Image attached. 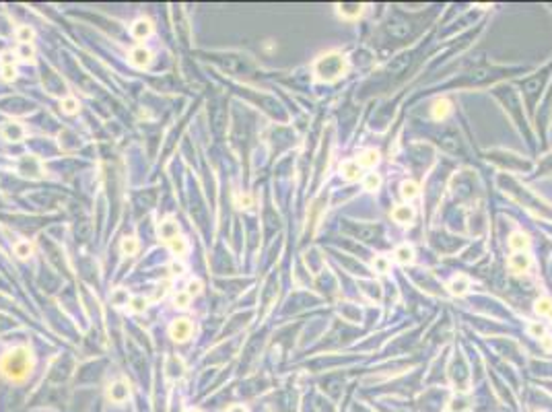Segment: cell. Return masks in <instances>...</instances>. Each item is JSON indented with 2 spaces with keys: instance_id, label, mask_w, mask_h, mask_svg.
<instances>
[{
  "instance_id": "obj_27",
  "label": "cell",
  "mask_w": 552,
  "mask_h": 412,
  "mask_svg": "<svg viewBox=\"0 0 552 412\" xmlns=\"http://www.w3.org/2000/svg\"><path fill=\"white\" fill-rule=\"evenodd\" d=\"M550 309H552V301L548 299V297H542V299H538V301L534 303V311H536L538 315H548Z\"/></svg>"
},
{
  "instance_id": "obj_19",
  "label": "cell",
  "mask_w": 552,
  "mask_h": 412,
  "mask_svg": "<svg viewBox=\"0 0 552 412\" xmlns=\"http://www.w3.org/2000/svg\"><path fill=\"white\" fill-rule=\"evenodd\" d=\"M359 163L361 167H375L379 163V153L375 151V148H369V151H365L361 157H359Z\"/></svg>"
},
{
  "instance_id": "obj_35",
  "label": "cell",
  "mask_w": 552,
  "mask_h": 412,
  "mask_svg": "<svg viewBox=\"0 0 552 412\" xmlns=\"http://www.w3.org/2000/svg\"><path fill=\"white\" fill-rule=\"evenodd\" d=\"M0 72H2L4 81H15V78H17V68L15 66H2V70H0Z\"/></svg>"
},
{
  "instance_id": "obj_29",
  "label": "cell",
  "mask_w": 552,
  "mask_h": 412,
  "mask_svg": "<svg viewBox=\"0 0 552 412\" xmlns=\"http://www.w3.org/2000/svg\"><path fill=\"white\" fill-rule=\"evenodd\" d=\"M33 35H35V33H33V29H31L29 25H21V27L17 29V39H19L21 43H31V41H33Z\"/></svg>"
},
{
  "instance_id": "obj_7",
  "label": "cell",
  "mask_w": 552,
  "mask_h": 412,
  "mask_svg": "<svg viewBox=\"0 0 552 412\" xmlns=\"http://www.w3.org/2000/svg\"><path fill=\"white\" fill-rule=\"evenodd\" d=\"M25 128H23V124H19V122H6L4 126H2V136L6 140H10V142H19V140H23L25 138Z\"/></svg>"
},
{
  "instance_id": "obj_23",
  "label": "cell",
  "mask_w": 552,
  "mask_h": 412,
  "mask_svg": "<svg viewBox=\"0 0 552 412\" xmlns=\"http://www.w3.org/2000/svg\"><path fill=\"white\" fill-rule=\"evenodd\" d=\"M17 56L23 62H33L35 60V48H33V43H19Z\"/></svg>"
},
{
  "instance_id": "obj_16",
  "label": "cell",
  "mask_w": 552,
  "mask_h": 412,
  "mask_svg": "<svg viewBox=\"0 0 552 412\" xmlns=\"http://www.w3.org/2000/svg\"><path fill=\"white\" fill-rule=\"evenodd\" d=\"M120 249H122V254L124 256H136L138 254V249H140V243H138V239L136 237H124L122 239V245H120Z\"/></svg>"
},
{
  "instance_id": "obj_2",
  "label": "cell",
  "mask_w": 552,
  "mask_h": 412,
  "mask_svg": "<svg viewBox=\"0 0 552 412\" xmlns=\"http://www.w3.org/2000/svg\"><path fill=\"white\" fill-rule=\"evenodd\" d=\"M344 70H346V60H344L342 54L336 52L321 56L313 64V72L321 81H336L340 74H344Z\"/></svg>"
},
{
  "instance_id": "obj_13",
  "label": "cell",
  "mask_w": 552,
  "mask_h": 412,
  "mask_svg": "<svg viewBox=\"0 0 552 412\" xmlns=\"http://www.w3.org/2000/svg\"><path fill=\"white\" fill-rule=\"evenodd\" d=\"M451 113V103L447 99H437L433 105V118L435 120H445Z\"/></svg>"
},
{
  "instance_id": "obj_41",
  "label": "cell",
  "mask_w": 552,
  "mask_h": 412,
  "mask_svg": "<svg viewBox=\"0 0 552 412\" xmlns=\"http://www.w3.org/2000/svg\"><path fill=\"white\" fill-rule=\"evenodd\" d=\"M548 315H550V319H552V309H550V313H548Z\"/></svg>"
},
{
  "instance_id": "obj_30",
  "label": "cell",
  "mask_w": 552,
  "mask_h": 412,
  "mask_svg": "<svg viewBox=\"0 0 552 412\" xmlns=\"http://www.w3.org/2000/svg\"><path fill=\"white\" fill-rule=\"evenodd\" d=\"M202 287H204L202 280H198V278H190V280H188V284H186V293H188V295L192 297V299H194V297H198V295L202 293Z\"/></svg>"
},
{
  "instance_id": "obj_6",
  "label": "cell",
  "mask_w": 552,
  "mask_h": 412,
  "mask_svg": "<svg viewBox=\"0 0 552 412\" xmlns=\"http://www.w3.org/2000/svg\"><path fill=\"white\" fill-rule=\"evenodd\" d=\"M130 33H132L134 39L142 41V39H146V37L153 33V23L148 21V19H136V21L132 23V27H130Z\"/></svg>"
},
{
  "instance_id": "obj_40",
  "label": "cell",
  "mask_w": 552,
  "mask_h": 412,
  "mask_svg": "<svg viewBox=\"0 0 552 412\" xmlns=\"http://www.w3.org/2000/svg\"><path fill=\"white\" fill-rule=\"evenodd\" d=\"M186 412H202V410H200V408H188Z\"/></svg>"
},
{
  "instance_id": "obj_34",
  "label": "cell",
  "mask_w": 552,
  "mask_h": 412,
  "mask_svg": "<svg viewBox=\"0 0 552 412\" xmlns=\"http://www.w3.org/2000/svg\"><path fill=\"white\" fill-rule=\"evenodd\" d=\"M373 268H375V270H379V272H387V268H389L387 258H383V256L375 258V260H373Z\"/></svg>"
},
{
  "instance_id": "obj_17",
  "label": "cell",
  "mask_w": 552,
  "mask_h": 412,
  "mask_svg": "<svg viewBox=\"0 0 552 412\" xmlns=\"http://www.w3.org/2000/svg\"><path fill=\"white\" fill-rule=\"evenodd\" d=\"M392 216H394V221H396V223L406 225V223H410V221H412L414 212H412L410 206H396V208L392 210Z\"/></svg>"
},
{
  "instance_id": "obj_38",
  "label": "cell",
  "mask_w": 552,
  "mask_h": 412,
  "mask_svg": "<svg viewBox=\"0 0 552 412\" xmlns=\"http://www.w3.org/2000/svg\"><path fill=\"white\" fill-rule=\"evenodd\" d=\"M540 342H542V348H544V350H552V336H546V334H544L542 338H540Z\"/></svg>"
},
{
  "instance_id": "obj_37",
  "label": "cell",
  "mask_w": 552,
  "mask_h": 412,
  "mask_svg": "<svg viewBox=\"0 0 552 412\" xmlns=\"http://www.w3.org/2000/svg\"><path fill=\"white\" fill-rule=\"evenodd\" d=\"M530 334L536 336V338H542L544 336V326L542 324H532L530 326Z\"/></svg>"
},
{
  "instance_id": "obj_3",
  "label": "cell",
  "mask_w": 552,
  "mask_h": 412,
  "mask_svg": "<svg viewBox=\"0 0 552 412\" xmlns=\"http://www.w3.org/2000/svg\"><path fill=\"white\" fill-rule=\"evenodd\" d=\"M192 332H194V324L188 317H177L175 322L169 326V336L175 342H186L192 336Z\"/></svg>"
},
{
  "instance_id": "obj_25",
  "label": "cell",
  "mask_w": 552,
  "mask_h": 412,
  "mask_svg": "<svg viewBox=\"0 0 552 412\" xmlns=\"http://www.w3.org/2000/svg\"><path fill=\"white\" fill-rule=\"evenodd\" d=\"M60 107H62V111L64 113H68V116H76L78 113V109H80V105H78V101L74 99V97H64L62 101H60Z\"/></svg>"
},
{
  "instance_id": "obj_12",
  "label": "cell",
  "mask_w": 552,
  "mask_h": 412,
  "mask_svg": "<svg viewBox=\"0 0 552 412\" xmlns=\"http://www.w3.org/2000/svg\"><path fill=\"white\" fill-rule=\"evenodd\" d=\"M340 173L346 177L348 181H354V179H359V173H361V165L356 163V161H344L342 165H340Z\"/></svg>"
},
{
  "instance_id": "obj_22",
  "label": "cell",
  "mask_w": 552,
  "mask_h": 412,
  "mask_svg": "<svg viewBox=\"0 0 552 412\" xmlns=\"http://www.w3.org/2000/svg\"><path fill=\"white\" fill-rule=\"evenodd\" d=\"M400 194H402V198H406V200L416 198L418 196V184L416 181H402Z\"/></svg>"
},
{
  "instance_id": "obj_14",
  "label": "cell",
  "mask_w": 552,
  "mask_h": 412,
  "mask_svg": "<svg viewBox=\"0 0 552 412\" xmlns=\"http://www.w3.org/2000/svg\"><path fill=\"white\" fill-rule=\"evenodd\" d=\"M167 245H169V249H171V254H173V256H186L188 254V241L181 235L169 239Z\"/></svg>"
},
{
  "instance_id": "obj_24",
  "label": "cell",
  "mask_w": 552,
  "mask_h": 412,
  "mask_svg": "<svg viewBox=\"0 0 552 412\" xmlns=\"http://www.w3.org/2000/svg\"><path fill=\"white\" fill-rule=\"evenodd\" d=\"M109 299H111V305H116V307H124V305H128V303H130L132 297L128 295V291H126V289H116V291L111 293Z\"/></svg>"
},
{
  "instance_id": "obj_31",
  "label": "cell",
  "mask_w": 552,
  "mask_h": 412,
  "mask_svg": "<svg viewBox=\"0 0 552 412\" xmlns=\"http://www.w3.org/2000/svg\"><path fill=\"white\" fill-rule=\"evenodd\" d=\"M235 204H237V208H251V206H254V198H251V194H247V192L237 194Z\"/></svg>"
},
{
  "instance_id": "obj_33",
  "label": "cell",
  "mask_w": 552,
  "mask_h": 412,
  "mask_svg": "<svg viewBox=\"0 0 552 412\" xmlns=\"http://www.w3.org/2000/svg\"><path fill=\"white\" fill-rule=\"evenodd\" d=\"M186 264H183V262H177V260H173L169 264V272H171V276H183V274H186Z\"/></svg>"
},
{
  "instance_id": "obj_4",
  "label": "cell",
  "mask_w": 552,
  "mask_h": 412,
  "mask_svg": "<svg viewBox=\"0 0 552 412\" xmlns=\"http://www.w3.org/2000/svg\"><path fill=\"white\" fill-rule=\"evenodd\" d=\"M151 60H153V54H151V50H146L144 45H138V48L128 52V62L134 68H146L148 64H151Z\"/></svg>"
},
{
  "instance_id": "obj_10",
  "label": "cell",
  "mask_w": 552,
  "mask_h": 412,
  "mask_svg": "<svg viewBox=\"0 0 552 412\" xmlns=\"http://www.w3.org/2000/svg\"><path fill=\"white\" fill-rule=\"evenodd\" d=\"M468 289H470V278L464 276V274H457V276H453L451 282H449V291H451L453 295H457V297L466 295Z\"/></svg>"
},
{
  "instance_id": "obj_9",
  "label": "cell",
  "mask_w": 552,
  "mask_h": 412,
  "mask_svg": "<svg viewBox=\"0 0 552 412\" xmlns=\"http://www.w3.org/2000/svg\"><path fill=\"white\" fill-rule=\"evenodd\" d=\"M177 235H179V225L173 219H165L159 225V237L163 239V241H169V239H173Z\"/></svg>"
},
{
  "instance_id": "obj_32",
  "label": "cell",
  "mask_w": 552,
  "mask_h": 412,
  "mask_svg": "<svg viewBox=\"0 0 552 412\" xmlns=\"http://www.w3.org/2000/svg\"><path fill=\"white\" fill-rule=\"evenodd\" d=\"M379 186H381V177H379L377 173H369V175L365 177V190L373 192V190H377Z\"/></svg>"
},
{
  "instance_id": "obj_11",
  "label": "cell",
  "mask_w": 552,
  "mask_h": 412,
  "mask_svg": "<svg viewBox=\"0 0 552 412\" xmlns=\"http://www.w3.org/2000/svg\"><path fill=\"white\" fill-rule=\"evenodd\" d=\"M530 264H532V260H530V256H525L523 251H517V254H513L509 258V266L515 272H525L527 268H530Z\"/></svg>"
},
{
  "instance_id": "obj_8",
  "label": "cell",
  "mask_w": 552,
  "mask_h": 412,
  "mask_svg": "<svg viewBox=\"0 0 552 412\" xmlns=\"http://www.w3.org/2000/svg\"><path fill=\"white\" fill-rule=\"evenodd\" d=\"M183 371H186V365H183V361L179 357H169L167 363H165V373L169 379H179V377L183 375Z\"/></svg>"
},
{
  "instance_id": "obj_26",
  "label": "cell",
  "mask_w": 552,
  "mask_h": 412,
  "mask_svg": "<svg viewBox=\"0 0 552 412\" xmlns=\"http://www.w3.org/2000/svg\"><path fill=\"white\" fill-rule=\"evenodd\" d=\"M128 307H130V311H134V313H144L146 307H148V301L144 299L142 295H136V297H132V299H130Z\"/></svg>"
},
{
  "instance_id": "obj_39",
  "label": "cell",
  "mask_w": 552,
  "mask_h": 412,
  "mask_svg": "<svg viewBox=\"0 0 552 412\" xmlns=\"http://www.w3.org/2000/svg\"><path fill=\"white\" fill-rule=\"evenodd\" d=\"M227 412H249V410H247V408H245L243 404H233V406L229 408Z\"/></svg>"
},
{
  "instance_id": "obj_18",
  "label": "cell",
  "mask_w": 552,
  "mask_h": 412,
  "mask_svg": "<svg viewBox=\"0 0 552 412\" xmlns=\"http://www.w3.org/2000/svg\"><path fill=\"white\" fill-rule=\"evenodd\" d=\"M13 249H15V256L19 260H27V258L33 256V245H31V241H27V239H21V241H17Z\"/></svg>"
},
{
  "instance_id": "obj_36",
  "label": "cell",
  "mask_w": 552,
  "mask_h": 412,
  "mask_svg": "<svg viewBox=\"0 0 552 412\" xmlns=\"http://www.w3.org/2000/svg\"><path fill=\"white\" fill-rule=\"evenodd\" d=\"M13 62H15V54L10 52V50H6V52L0 54V64H2V66H15Z\"/></svg>"
},
{
  "instance_id": "obj_15",
  "label": "cell",
  "mask_w": 552,
  "mask_h": 412,
  "mask_svg": "<svg viewBox=\"0 0 552 412\" xmlns=\"http://www.w3.org/2000/svg\"><path fill=\"white\" fill-rule=\"evenodd\" d=\"M363 13L361 4H338V15L342 19H359Z\"/></svg>"
},
{
  "instance_id": "obj_1",
  "label": "cell",
  "mask_w": 552,
  "mask_h": 412,
  "mask_svg": "<svg viewBox=\"0 0 552 412\" xmlns=\"http://www.w3.org/2000/svg\"><path fill=\"white\" fill-rule=\"evenodd\" d=\"M33 352L27 346H17L8 350L2 359H0V373H2L8 381L13 383H23L29 377L33 369Z\"/></svg>"
},
{
  "instance_id": "obj_21",
  "label": "cell",
  "mask_w": 552,
  "mask_h": 412,
  "mask_svg": "<svg viewBox=\"0 0 552 412\" xmlns=\"http://www.w3.org/2000/svg\"><path fill=\"white\" fill-rule=\"evenodd\" d=\"M509 245H511V249L515 251H523L525 247H527V235H523V233H519V231H515L511 237H509Z\"/></svg>"
},
{
  "instance_id": "obj_28",
  "label": "cell",
  "mask_w": 552,
  "mask_h": 412,
  "mask_svg": "<svg viewBox=\"0 0 552 412\" xmlns=\"http://www.w3.org/2000/svg\"><path fill=\"white\" fill-rule=\"evenodd\" d=\"M190 303H192V297H190L186 291H179V293L173 295V305H175L177 309H188Z\"/></svg>"
},
{
  "instance_id": "obj_5",
  "label": "cell",
  "mask_w": 552,
  "mask_h": 412,
  "mask_svg": "<svg viewBox=\"0 0 552 412\" xmlns=\"http://www.w3.org/2000/svg\"><path fill=\"white\" fill-rule=\"evenodd\" d=\"M107 398L111 400L113 404H122V402H126V400L130 398V387H128V383H126V381H116V383H111V385H109V390H107Z\"/></svg>"
},
{
  "instance_id": "obj_20",
  "label": "cell",
  "mask_w": 552,
  "mask_h": 412,
  "mask_svg": "<svg viewBox=\"0 0 552 412\" xmlns=\"http://www.w3.org/2000/svg\"><path fill=\"white\" fill-rule=\"evenodd\" d=\"M396 260L400 262V264H412V260H414V249L410 247V245H400L398 249H396Z\"/></svg>"
}]
</instances>
